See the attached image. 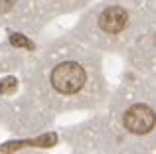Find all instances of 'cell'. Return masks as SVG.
<instances>
[{
    "label": "cell",
    "mask_w": 156,
    "mask_h": 154,
    "mask_svg": "<svg viewBox=\"0 0 156 154\" xmlns=\"http://www.w3.org/2000/svg\"><path fill=\"white\" fill-rule=\"evenodd\" d=\"M85 83V71L73 61H63L53 69L51 85L61 93H75Z\"/></svg>",
    "instance_id": "cell-1"
},
{
    "label": "cell",
    "mask_w": 156,
    "mask_h": 154,
    "mask_svg": "<svg viewBox=\"0 0 156 154\" xmlns=\"http://www.w3.org/2000/svg\"><path fill=\"white\" fill-rule=\"evenodd\" d=\"M130 22V14L122 4H107L97 16V24L105 34H121Z\"/></svg>",
    "instance_id": "cell-2"
},
{
    "label": "cell",
    "mask_w": 156,
    "mask_h": 154,
    "mask_svg": "<svg viewBox=\"0 0 156 154\" xmlns=\"http://www.w3.org/2000/svg\"><path fill=\"white\" fill-rule=\"evenodd\" d=\"M122 124L134 135H146L154 127V113L148 105H133L122 117Z\"/></svg>",
    "instance_id": "cell-3"
},
{
    "label": "cell",
    "mask_w": 156,
    "mask_h": 154,
    "mask_svg": "<svg viewBox=\"0 0 156 154\" xmlns=\"http://www.w3.org/2000/svg\"><path fill=\"white\" fill-rule=\"evenodd\" d=\"M14 87H16V79H12V77H6V79L0 81V93H8Z\"/></svg>",
    "instance_id": "cell-4"
},
{
    "label": "cell",
    "mask_w": 156,
    "mask_h": 154,
    "mask_svg": "<svg viewBox=\"0 0 156 154\" xmlns=\"http://www.w3.org/2000/svg\"><path fill=\"white\" fill-rule=\"evenodd\" d=\"M18 0H0V14H8L12 12V8L16 6Z\"/></svg>",
    "instance_id": "cell-5"
}]
</instances>
